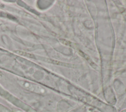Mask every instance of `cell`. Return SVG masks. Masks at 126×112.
<instances>
[{
  "instance_id": "cell-1",
  "label": "cell",
  "mask_w": 126,
  "mask_h": 112,
  "mask_svg": "<svg viewBox=\"0 0 126 112\" xmlns=\"http://www.w3.org/2000/svg\"><path fill=\"white\" fill-rule=\"evenodd\" d=\"M20 84L24 86L25 87H26L29 89H30L32 91H34L35 92H37V90L39 89V88H36V86L32 84H31V83H30L29 82H24V81H21L20 82Z\"/></svg>"
}]
</instances>
